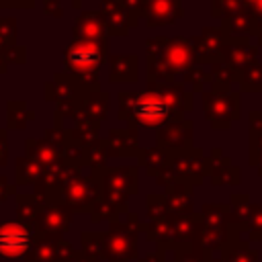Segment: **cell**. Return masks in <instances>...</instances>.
<instances>
[{
	"instance_id": "obj_1",
	"label": "cell",
	"mask_w": 262,
	"mask_h": 262,
	"mask_svg": "<svg viewBox=\"0 0 262 262\" xmlns=\"http://www.w3.org/2000/svg\"><path fill=\"white\" fill-rule=\"evenodd\" d=\"M174 96L164 92H141L131 102V115L139 125H160L170 117Z\"/></svg>"
},
{
	"instance_id": "obj_2",
	"label": "cell",
	"mask_w": 262,
	"mask_h": 262,
	"mask_svg": "<svg viewBox=\"0 0 262 262\" xmlns=\"http://www.w3.org/2000/svg\"><path fill=\"white\" fill-rule=\"evenodd\" d=\"M100 61V49L94 41H78L70 45L66 53V63L70 70L76 74H88L90 70L94 72Z\"/></svg>"
},
{
	"instance_id": "obj_3",
	"label": "cell",
	"mask_w": 262,
	"mask_h": 262,
	"mask_svg": "<svg viewBox=\"0 0 262 262\" xmlns=\"http://www.w3.org/2000/svg\"><path fill=\"white\" fill-rule=\"evenodd\" d=\"M29 244H31V233L23 225L16 223L0 225V256L18 258L29 250Z\"/></svg>"
}]
</instances>
